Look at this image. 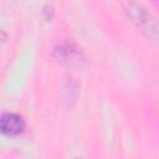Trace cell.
Wrapping results in <instances>:
<instances>
[{
	"instance_id": "cell-3",
	"label": "cell",
	"mask_w": 159,
	"mask_h": 159,
	"mask_svg": "<svg viewBox=\"0 0 159 159\" xmlns=\"http://www.w3.org/2000/svg\"><path fill=\"white\" fill-rule=\"evenodd\" d=\"M5 39H6V35H5V34H4V32L0 30V41H4Z\"/></svg>"
},
{
	"instance_id": "cell-1",
	"label": "cell",
	"mask_w": 159,
	"mask_h": 159,
	"mask_svg": "<svg viewBox=\"0 0 159 159\" xmlns=\"http://www.w3.org/2000/svg\"><path fill=\"white\" fill-rule=\"evenodd\" d=\"M25 130V120L16 113H4L0 116V133L6 137L20 135Z\"/></svg>"
},
{
	"instance_id": "cell-2",
	"label": "cell",
	"mask_w": 159,
	"mask_h": 159,
	"mask_svg": "<svg viewBox=\"0 0 159 159\" xmlns=\"http://www.w3.org/2000/svg\"><path fill=\"white\" fill-rule=\"evenodd\" d=\"M76 53V48L75 45L72 42L65 41L62 43H60L57 46V48L55 50V56L58 61L63 62V61H68L70 58H72V56Z\"/></svg>"
}]
</instances>
